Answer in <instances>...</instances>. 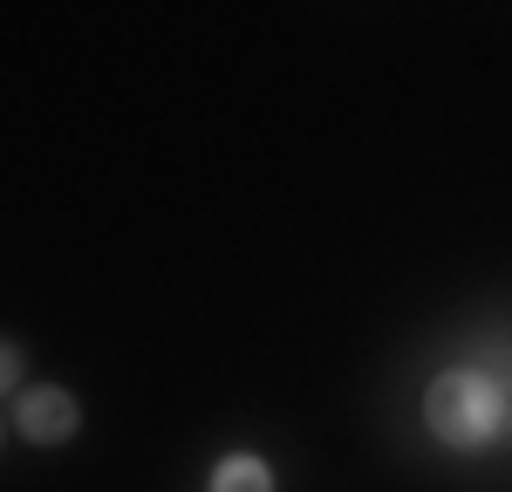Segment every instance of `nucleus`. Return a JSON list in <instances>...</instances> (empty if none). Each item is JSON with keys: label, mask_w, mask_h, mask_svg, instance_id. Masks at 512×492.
Here are the masks:
<instances>
[{"label": "nucleus", "mask_w": 512, "mask_h": 492, "mask_svg": "<svg viewBox=\"0 0 512 492\" xmlns=\"http://www.w3.org/2000/svg\"><path fill=\"white\" fill-rule=\"evenodd\" d=\"M0 397H21V349L0 335Z\"/></svg>", "instance_id": "20e7f679"}, {"label": "nucleus", "mask_w": 512, "mask_h": 492, "mask_svg": "<svg viewBox=\"0 0 512 492\" xmlns=\"http://www.w3.org/2000/svg\"><path fill=\"white\" fill-rule=\"evenodd\" d=\"M76 424H82V410L62 383H21V397H14V431H21L28 445H69Z\"/></svg>", "instance_id": "f03ea898"}, {"label": "nucleus", "mask_w": 512, "mask_h": 492, "mask_svg": "<svg viewBox=\"0 0 512 492\" xmlns=\"http://www.w3.org/2000/svg\"><path fill=\"white\" fill-rule=\"evenodd\" d=\"M424 424L451 451H478L506 424V397H499V383L485 369H444L431 383V397H424Z\"/></svg>", "instance_id": "f257e3e1"}, {"label": "nucleus", "mask_w": 512, "mask_h": 492, "mask_svg": "<svg viewBox=\"0 0 512 492\" xmlns=\"http://www.w3.org/2000/svg\"><path fill=\"white\" fill-rule=\"evenodd\" d=\"M212 492H274V465L253 458V451H233V458H219Z\"/></svg>", "instance_id": "7ed1b4c3"}, {"label": "nucleus", "mask_w": 512, "mask_h": 492, "mask_svg": "<svg viewBox=\"0 0 512 492\" xmlns=\"http://www.w3.org/2000/svg\"><path fill=\"white\" fill-rule=\"evenodd\" d=\"M506 431H512V404H506Z\"/></svg>", "instance_id": "39448f33"}]
</instances>
